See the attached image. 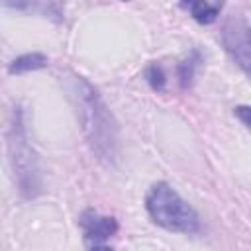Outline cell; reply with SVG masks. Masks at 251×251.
<instances>
[{
  "mask_svg": "<svg viewBox=\"0 0 251 251\" xmlns=\"http://www.w3.org/2000/svg\"><path fill=\"white\" fill-rule=\"evenodd\" d=\"M47 65H49L47 55H43V53H39V51L24 53V55H18L16 59L10 61V65H8V75L18 76V75H25V73H31V71L45 69Z\"/></svg>",
  "mask_w": 251,
  "mask_h": 251,
  "instance_id": "8",
  "label": "cell"
},
{
  "mask_svg": "<svg viewBox=\"0 0 251 251\" xmlns=\"http://www.w3.org/2000/svg\"><path fill=\"white\" fill-rule=\"evenodd\" d=\"M145 210L153 224L171 233L194 235L202 231L198 212L165 180L149 186L145 194Z\"/></svg>",
  "mask_w": 251,
  "mask_h": 251,
  "instance_id": "3",
  "label": "cell"
},
{
  "mask_svg": "<svg viewBox=\"0 0 251 251\" xmlns=\"http://www.w3.org/2000/svg\"><path fill=\"white\" fill-rule=\"evenodd\" d=\"M2 4L16 12L39 14L55 24L65 22V0H2Z\"/></svg>",
  "mask_w": 251,
  "mask_h": 251,
  "instance_id": "6",
  "label": "cell"
},
{
  "mask_svg": "<svg viewBox=\"0 0 251 251\" xmlns=\"http://www.w3.org/2000/svg\"><path fill=\"white\" fill-rule=\"evenodd\" d=\"M200 63H202V53H200L198 49H192V51L188 53V57L182 59V61L178 63V67H176V76H178V84H180V88L186 90V88L192 86Z\"/></svg>",
  "mask_w": 251,
  "mask_h": 251,
  "instance_id": "9",
  "label": "cell"
},
{
  "mask_svg": "<svg viewBox=\"0 0 251 251\" xmlns=\"http://www.w3.org/2000/svg\"><path fill=\"white\" fill-rule=\"evenodd\" d=\"M6 153L12 178L18 194L24 200H33L43 192V175L37 153L29 141L25 116L22 106H14L6 129Z\"/></svg>",
  "mask_w": 251,
  "mask_h": 251,
  "instance_id": "2",
  "label": "cell"
},
{
  "mask_svg": "<svg viewBox=\"0 0 251 251\" xmlns=\"http://www.w3.org/2000/svg\"><path fill=\"white\" fill-rule=\"evenodd\" d=\"M122 2H127V0H122Z\"/></svg>",
  "mask_w": 251,
  "mask_h": 251,
  "instance_id": "12",
  "label": "cell"
},
{
  "mask_svg": "<svg viewBox=\"0 0 251 251\" xmlns=\"http://www.w3.org/2000/svg\"><path fill=\"white\" fill-rule=\"evenodd\" d=\"M69 98L90 153L104 167H116L120 159V127L96 86L84 76L71 75Z\"/></svg>",
  "mask_w": 251,
  "mask_h": 251,
  "instance_id": "1",
  "label": "cell"
},
{
  "mask_svg": "<svg viewBox=\"0 0 251 251\" xmlns=\"http://www.w3.org/2000/svg\"><path fill=\"white\" fill-rule=\"evenodd\" d=\"M78 226L82 231L84 245L88 249H106L110 239L118 233V222L112 216H104L94 208H86L78 216Z\"/></svg>",
  "mask_w": 251,
  "mask_h": 251,
  "instance_id": "5",
  "label": "cell"
},
{
  "mask_svg": "<svg viewBox=\"0 0 251 251\" xmlns=\"http://www.w3.org/2000/svg\"><path fill=\"white\" fill-rule=\"evenodd\" d=\"M178 6L198 24L202 25H210L218 20L220 10H222V2L210 4L208 0H178Z\"/></svg>",
  "mask_w": 251,
  "mask_h": 251,
  "instance_id": "7",
  "label": "cell"
},
{
  "mask_svg": "<svg viewBox=\"0 0 251 251\" xmlns=\"http://www.w3.org/2000/svg\"><path fill=\"white\" fill-rule=\"evenodd\" d=\"M222 45L231 61L251 78V25L241 16H229L224 22Z\"/></svg>",
  "mask_w": 251,
  "mask_h": 251,
  "instance_id": "4",
  "label": "cell"
},
{
  "mask_svg": "<svg viewBox=\"0 0 251 251\" xmlns=\"http://www.w3.org/2000/svg\"><path fill=\"white\" fill-rule=\"evenodd\" d=\"M145 80H147V84L151 86V90H155V92H163L165 86H167L165 71H163V67L157 65V63H153V65H149V67L145 69Z\"/></svg>",
  "mask_w": 251,
  "mask_h": 251,
  "instance_id": "10",
  "label": "cell"
},
{
  "mask_svg": "<svg viewBox=\"0 0 251 251\" xmlns=\"http://www.w3.org/2000/svg\"><path fill=\"white\" fill-rule=\"evenodd\" d=\"M233 116L251 131V106H245V104L235 106V108H233Z\"/></svg>",
  "mask_w": 251,
  "mask_h": 251,
  "instance_id": "11",
  "label": "cell"
}]
</instances>
